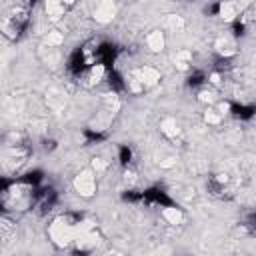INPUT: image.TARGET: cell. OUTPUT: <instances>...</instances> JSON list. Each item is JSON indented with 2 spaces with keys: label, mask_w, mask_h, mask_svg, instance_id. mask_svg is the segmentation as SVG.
Masks as SVG:
<instances>
[{
  "label": "cell",
  "mask_w": 256,
  "mask_h": 256,
  "mask_svg": "<svg viewBox=\"0 0 256 256\" xmlns=\"http://www.w3.org/2000/svg\"><path fill=\"white\" fill-rule=\"evenodd\" d=\"M88 218L84 212L80 210H66L58 216H54L46 228V236L48 240L62 250H70L74 246V242L82 236V232L88 226Z\"/></svg>",
  "instance_id": "cell-1"
},
{
  "label": "cell",
  "mask_w": 256,
  "mask_h": 256,
  "mask_svg": "<svg viewBox=\"0 0 256 256\" xmlns=\"http://www.w3.org/2000/svg\"><path fill=\"white\" fill-rule=\"evenodd\" d=\"M30 28V6L20 4L10 8L2 18V34L10 42H18Z\"/></svg>",
  "instance_id": "cell-2"
},
{
  "label": "cell",
  "mask_w": 256,
  "mask_h": 256,
  "mask_svg": "<svg viewBox=\"0 0 256 256\" xmlns=\"http://www.w3.org/2000/svg\"><path fill=\"white\" fill-rule=\"evenodd\" d=\"M60 202V192L58 188L50 186V184H44L40 188H36V196H34V206H32V212H36L38 216H46L50 214Z\"/></svg>",
  "instance_id": "cell-3"
},
{
  "label": "cell",
  "mask_w": 256,
  "mask_h": 256,
  "mask_svg": "<svg viewBox=\"0 0 256 256\" xmlns=\"http://www.w3.org/2000/svg\"><path fill=\"white\" fill-rule=\"evenodd\" d=\"M72 188L82 198H92L98 192V174L92 168H84L72 180Z\"/></svg>",
  "instance_id": "cell-4"
},
{
  "label": "cell",
  "mask_w": 256,
  "mask_h": 256,
  "mask_svg": "<svg viewBox=\"0 0 256 256\" xmlns=\"http://www.w3.org/2000/svg\"><path fill=\"white\" fill-rule=\"evenodd\" d=\"M144 204L150 206V208L164 210V208H168V206H172V204H176V202H174V198H172L164 188H160V186H150V188L144 190Z\"/></svg>",
  "instance_id": "cell-5"
},
{
  "label": "cell",
  "mask_w": 256,
  "mask_h": 256,
  "mask_svg": "<svg viewBox=\"0 0 256 256\" xmlns=\"http://www.w3.org/2000/svg\"><path fill=\"white\" fill-rule=\"evenodd\" d=\"M104 82L108 84V90L112 92V96H120V94H126L130 92V84H128V76L124 72H120L116 66L110 68L106 72V78Z\"/></svg>",
  "instance_id": "cell-6"
},
{
  "label": "cell",
  "mask_w": 256,
  "mask_h": 256,
  "mask_svg": "<svg viewBox=\"0 0 256 256\" xmlns=\"http://www.w3.org/2000/svg\"><path fill=\"white\" fill-rule=\"evenodd\" d=\"M208 76L210 74H206V70H202V68H190L186 74V86L192 92H198L200 88L208 86Z\"/></svg>",
  "instance_id": "cell-7"
},
{
  "label": "cell",
  "mask_w": 256,
  "mask_h": 256,
  "mask_svg": "<svg viewBox=\"0 0 256 256\" xmlns=\"http://www.w3.org/2000/svg\"><path fill=\"white\" fill-rule=\"evenodd\" d=\"M116 160H118V166L126 172H130L134 168V160H136V154H134V148L130 144H120L116 148Z\"/></svg>",
  "instance_id": "cell-8"
},
{
  "label": "cell",
  "mask_w": 256,
  "mask_h": 256,
  "mask_svg": "<svg viewBox=\"0 0 256 256\" xmlns=\"http://www.w3.org/2000/svg\"><path fill=\"white\" fill-rule=\"evenodd\" d=\"M160 216H162V220H164L166 224H170V226H178V224H182V222L186 220V214H184V210H182L178 204H172V206L160 210Z\"/></svg>",
  "instance_id": "cell-9"
},
{
  "label": "cell",
  "mask_w": 256,
  "mask_h": 256,
  "mask_svg": "<svg viewBox=\"0 0 256 256\" xmlns=\"http://www.w3.org/2000/svg\"><path fill=\"white\" fill-rule=\"evenodd\" d=\"M82 140H84L86 146L102 144V142L108 140V132H106V128H92V126H88V128L82 130Z\"/></svg>",
  "instance_id": "cell-10"
},
{
  "label": "cell",
  "mask_w": 256,
  "mask_h": 256,
  "mask_svg": "<svg viewBox=\"0 0 256 256\" xmlns=\"http://www.w3.org/2000/svg\"><path fill=\"white\" fill-rule=\"evenodd\" d=\"M230 24V36L234 38V40H238V38H244L246 36V32H248V20L240 14V16H236L232 22H228Z\"/></svg>",
  "instance_id": "cell-11"
},
{
  "label": "cell",
  "mask_w": 256,
  "mask_h": 256,
  "mask_svg": "<svg viewBox=\"0 0 256 256\" xmlns=\"http://www.w3.org/2000/svg\"><path fill=\"white\" fill-rule=\"evenodd\" d=\"M144 42H146V46H148L152 52H160V50L164 48V44H166V40H164V32H162V30H152V32L146 34Z\"/></svg>",
  "instance_id": "cell-12"
},
{
  "label": "cell",
  "mask_w": 256,
  "mask_h": 256,
  "mask_svg": "<svg viewBox=\"0 0 256 256\" xmlns=\"http://www.w3.org/2000/svg\"><path fill=\"white\" fill-rule=\"evenodd\" d=\"M122 202L126 204H144V190H136V188H126L120 194Z\"/></svg>",
  "instance_id": "cell-13"
},
{
  "label": "cell",
  "mask_w": 256,
  "mask_h": 256,
  "mask_svg": "<svg viewBox=\"0 0 256 256\" xmlns=\"http://www.w3.org/2000/svg\"><path fill=\"white\" fill-rule=\"evenodd\" d=\"M94 16H96L100 22H108V20L114 16V4H112L110 0H102V2H100V6L96 8Z\"/></svg>",
  "instance_id": "cell-14"
},
{
  "label": "cell",
  "mask_w": 256,
  "mask_h": 256,
  "mask_svg": "<svg viewBox=\"0 0 256 256\" xmlns=\"http://www.w3.org/2000/svg\"><path fill=\"white\" fill-rule=\"evenodd\" d=\"M162 134H164L166 138L174 140V138L180 134V126H178V122H176V120H172V118L164 120V122H162Z\"/></svg>",
  "instance_id": "cell-15"
},
{
  "label": "cell",
  "mask_w": 256,
  "mask_h": 256,
  "mask_svg": "<svg viewBox=\"0 0 256 256\" xmlns=\"http://www.w3.org/2000/svg\"><path fill=\"white\" fill-rule=\"evenodd\" d=\"M90 168H92V170H94V172H96V174L100 176V174H104V172L108 170V162H106L104 158H94V160H92V166H90Z\"/></svg>",
  "instance_id": "cell-16"
},
{
  "label": "cell",
  "mask_w": 256,
  "mask_h": 256,
  "mask_svg": "<svg viewBox=\"0 0 256 256\" xmlns=\"http://www.w3.org/2000/svg\"><path fill=\"white\" fill-rule=\"evenodd\" d=\"M168 26H170L172 30H180V28L184 26V22H182V18H180V16L170 14V16H168Z\"/></svg>",
  "instance_id": "cell-17"
},
{
  "label": "cell",
  "mask_w": 256,
  "mask_h": 256,
  "mask_svg": "<svg viewBox=\"0 0 256 256\" xmlns=\"http://www.w3.org/2000/svg\"><path fill=\"white\" fill-rule=\"evenodd\" d=\"M42 148H44L46 152H52V150H56V148H58V142H56V140H52V138H44V140H42Z\"/></svg>",
  "instance_id": "cell-18"
},
{
  "label": "cell",
  "mask_w": 256,
  "mask_h": 256,
  "mask_svg": "<svg viewBox=\"0 0 256 256\" xmlns=\"http://www.w3.org/2000/svg\"><path fill=\"white\" fill-rule=\"evenodd\" d=\"M190 2H194V0H190Z\"/></svg>",
  "instance_id": "cell-19"
}]
</instances>
